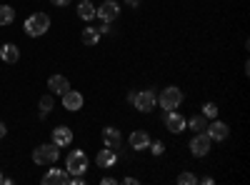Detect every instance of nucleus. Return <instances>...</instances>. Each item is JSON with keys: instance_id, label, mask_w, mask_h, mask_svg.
<instances>
[{"instance_id": "obj_1", "label": "nucleus", "mask_w": 250, "mask_h": 185, "mask_svg": "<svg viewBox=\"0 0 250 185\" xmlns=\"http://www.w3.org/2000/svg\"><path fill=\"white\" fill-rule=\"evenodd\" d=\"M50 28V18L45 13H35L25 20V35L30 38H40V35H45Z\"/></svg>"}, {"instance_id": "obj_2", "label": "nucleus", "mask_w": 250, "mask_h": 185, "mask_svg": "<svg viewBox=\"0 0 250 185\" xmlns=\"http://www.w3.org/2000/svg\"><path fill=\"white\" fill-rule=\"evenodd\" d=\"M158 103H160V108L163 110H175L180 103H183V90L170 85V88H165L160 95H158Z\"/></svg>"}, {"instance_id": "obj_3", "label": "nucleus", "mask_w": 250, "mask_h": 185, "mask_svg": "<svg viewBox=\"0 0 250 185\" xmlns=\"http://www.w3.org/2000/svg\"><path fill=\"white\" fill-rule=\"evenodd\" d=\"M58 145L55 143H50V145H38L33 150V160L38 163V165H53V163H58Z\"/></svg>"}, {"instance_id": "obj_4", "label": "nucleus", "mask_w": 250, "mask_h": 185, "mask_svg": "<svg viewBox=\"0 0 250 185\" xmlns=\"http://www.w3.org/2000/svg\"><path fill=\"white\" fill-rule=\"evenodd\" d=\"M65 170L70 175H83L88 170V155L83 153V150H73L68 155V163H65Z\"/></svg>"}, {"instance_id": "obj_5", "label": "nucleus", "mask_w": 250, "mask_h": 185, "mask_svg": "<svg viewBox=\"0 0 250 185\" xmlns=\"http://www.w3.org/2000/svg\"><path fill=\"white\" fill-rule=\"evenodd\" d=\"M210 148H213V140L208 138L205 130H203V133H195V138L190 140V153H193L195 158H205L208 153H210Z\"/></svg>"}, {"instance_id": "obj_6", "label": "nucleus", "mask_w": 250, "mask_h": 185, "mask_svg": "<svg viewBox=\"0 0 250 185\" xmlns=\"http://www.w3.org/2000/svg\"><path fill=\"white\" fill-rule=\"evenodd\" d=\"M155 103H158V95H155L153 90H140V93H135L133 105H135L140 113H150V110H155Z\"/></svg>"}, {"instance_id": "obj_7", "label": "nucleus", "mask_w": 250, "mask_h": 185, "mask_svg": "<svg viewBox=\"0 0 250 185\" xmlns=\"http://www.w3.org/2000/svg\"><path fill=\"white\" fill-rule=\"evenodd\" d=\"M165 128H168L170 133H183L185 128H188V120L180 115V113H175V110H165Z\"/></svg>"}, {"instance_id": "obj_8", "label": "nucleus", "mask_w": 250, "mask_h": 185, "mask_svg": "<svg viewBox=\"0 0 250 185\" xmlns=\"http://www.w3.org/2000/svg\"><path fill=\"white\" fill-rule=\"evenodd\" d=\"M118 13H120V5L115 3V0H105L100 8H95V15L103 20V23H113V20L118 18Z\"/></svg>"}, {"instance_id": "obj_9", "label": "nucleus", "mask_w": 250, "mask_h": 185, "mask_svg": "<svg viewBox=\"0 0 250 185\" xmlns=\"http://www.w3.org/2000/svg\"><path fill=\"white\" fill-rule=\"evenodd\" d=\"M43 183L45 185H70V173L68 170H60V168H53L43 175Z\"/></svg>"}, {"instance_id": "obj_10", "label": "nucleus", "mask_w": 250, "mask_h": 185, "mask_svg": "<svg viewBox=\"0 0 250 185\" xmlns=\"http://www.w3.org/2000/svg\"><path fill=\"white\" fill-rule=\"evenodd\" d=\"M62 108L65 110H70V113H78L80 108H83V95L78 93V90H65L62 93Z\"/></svg>"}, {"instance_id": "obj_11", "label": "nucleus", "mask_w": 250, "mask_h": 185, "mask_svg": "<svg viewBox=\"0 0 250 185\" xmlns=\"http://www.w3.org/2000/svg\"><path fill=\"white\" fill-rule=\"evenodd\" d=\"M53 143H55L58 148H68L70 143H73V130H70V128H65V125L53 128Z\"/></svg>"}, {"instance_id": "obj_12", "label": "nucleus", "mask_w": 250, "mask_h": 185, "mask_svg": "<svg viewBox=\"0 0 250 185\" xmlns=\"http://www.w3.org/2000/svg\"><path fill=\"white\" fill-rule=\"evenodd\" d=\"M205 133H208V138H210V140H225L230 130H228V125H225L223 120H215L213 118V123L205 128Z\"/></svg>"}, {"instance_id": "obj_13", "label": "nucleus", "mask_w": 250, "mask_h": 185, "mask_svg": "<svg viewBox=\"0 0 250 185\" xmlns=\"http://www.w3.org/2000/svg\"><path fill=\"white\" fill-rule=\"evenodd\" d=\"M120 130L118 128H105L103 130V143H105V148H110V150H118L120 148Z\"/></svg>"}, {"instance_id": "obj_14", "label": "nucleus", "mask_w": 250, "mask_h": 185, "mask_svg": "<svg viewBox=\"0 0 250 185\" xmlns=\"http://www.w3.org/2000/svg\"><path fill=\"white\" fill-rule=\"evenodd\" d=\"M150 145V135L145 133V130H135L133 135H130V148L138 153V150H145Z\"/></svg>"}, {"instance_id": "obj_15", "label": "nucleus", "mask_w": 250, "mask_h": 185, "mask_svg": "<svg viewBox=\"0 0 250 185\" xmlns=\"http://www.w3.org/2000/svg\"><path fill=\"white\" fill-rule=\"evenodd\" d=\"M48 88H50L53 95H62V93L70 88V83H68V78H62V75H53L48 80Z\"/></svg>"}, {"instance_id": "obj_16", "label": "nucleus", "mask_w": 250, "mask_h": 185, "mask_svg": "<svg viewBox=\"0 0 250 185\" xmlns=\"http://www.w3.org/2000/svg\"><path fill=\"white\" fill-rule=\"evenodd\" d=\"M115 160H118V155H115V150H110V148L100 150L98 158H95V163H98L100 168H113V165H115Z\"/></svg>"}, {"instance_id": "obj_17", "label": "nucleus", "mask_w": 250, "mask_h": 185, "mask_svg": "<svg viewBox=\"0 0 250 185\" xmlns=\"http://www.w3.org/2000/svg\"><path fill=\"white\" fill-rule=\"evenodd\" d=\"M0 58H3L5 63H18V58H20V50H18V45H13V43L3 45V48H0Z\"/></svg>"}, {"instance_id": "obj_18", "label": "nucleus", "mask_w": 250, "mask_h": 185, "mask_svg": "<svg viewBox=\"0 0 250 185\" xmlns=\"http://www.w3.org/2000/svg\"><path fill=\"white\" fill-rule=\"evenodd\" d=\"M78 15H80V20H93L95 18V5L90 3V0H80Z\"/></svg>"}, {"instance_id": "obj_19", "label": "nucleus", "mask_w": 250, "mask_h": 185, "mask_svg": "<svg viewBox=\"0 0 250 185\" xmlns=\"http://www.w3.org/2000/svg\"><path fill=\"white\" fill-rule=\"evenodd\" d=\"M80 40L85 45H98L100 43V33H98V28H85L80 33Z\"/></svg>"}, {"instance_id": "obj_20", "label": "nucleus", "mask_w": 250, "mask_h": 185, "mask_svg": "<svg viewBox=\"0 0 250 185\" xmlns=\"http://www.w3.org/2000/svg\"><path fill=\"white\" fill-rule=\"evenodd\" d=\"M188 128H190L193 133H203L208 128V118L205 115H193L190 120H188Z\"/></svg>"}, {"instance_id": "obj_21", "label": "nucleus", "mask_w": 250, "mask_h": 185, "mask_svg": "<svg viewBox=\"0 0 250 185\" xmlns=\"http://www.w3.org/2000/svg\"><path fill=\"white\" fill-rule=\"evenodd\" d=\"M15 20V8L10 5H0V25H10Z\"/></svg>"}, {"instance_id": "obj_22", "label": "nucleus", "mask_w": 250, "mask_h": 185, "mask_svg": "<svg viewBox=\"0 0 250 185\" xmlns=\"http://www.w3.org/2000/svg\"><path fill=\"white\" fill-rule=\"evenodd\" d=\"M40 110H43V115H48L53 110V95H43V98H40Z\"/></svg>"}, {"instance_id": "obj_23", "label": "nucleus", "mask_w": 250, "mask_h": 185, "mask_svg": "<svg viewBox=\"0 0 250 185\" xmlns=\"http://www.w3.org/2000/svg\"><path fill=\"white\" fill-rule=\"evenodd\" d=\"M203 115L205 118H218V105H215V103H205V105H203Z\"/></svg>"}, {"instance_id": "obj_24", "label": "nucleus", "mask_w": 250, "mask_h": 185, "mask_svg": "<svg viewBox=\"0 0 250 185\" xmlns=\"http://www.w3.org/2000/svg\"><path fill=\"white\" fill-rule=\"evenodd\" d=\"M178 183H180V185H195L198 178H195L193 173H180V175H178Z\"/></svg>"}, {"instance_id": "obj_25", "label": "nucleus", "mask_w": 250, "mask_h": 185, "mask_svg": "<svg viewBox=\"0 0 250 185\" xmlns=\"http://www.w3.org/2000/svg\"><path fill=\"white\" fill-rule=\"evenodd\" d=\"M150 150H153V155H163V150H165V145H163V143L160 140H155V143H150V145H148Z\"/></svg>"}, {"instance_id": "obj_26", "label": "nucleus", "mask_w": 250, "mask_h": 185, "mask_svg": "<svg viewBox=\"0 0 250 185\" xmlns=\"http://www.w3.org/2000/svg\"><path fill=\"white\" fill-rule=\"evenodd\" d=\"M110 30H113V28H110V23H103V20H100V28H98V33H100V35H108Z\"/></svg>"}, {"instance_id": "obj_27", "label": "nucleus", "mask_w": 250, "mask_h": 185, "mask_svg": "<svg viewBox=\"0 0 250 185\" xmlns=\"http://www.w3.org/2000/svg\"><path fill=\"white\" fill-rule=\"evenodd\" d=\"M53 5H58V8H62V5H70V0H50Z\"/></svg>"}, {"instance_id": "obj_28", "label": "nucleus", "mask_w": 250, "mask_h": 185, "mask_svg": "<svg viewBox=\"0 0 250 185\" xmlns=\"http://www.w3.org/2000/svg\"><path fill=\"white\" fill-rule=\"evenodd\" d=\"M5 133H8V128H5V123L0 120V138H5Z\"/></svg>"}, {"instance_id": "obj_29", "label": "nucleus", "mask_w": 250, "mask_h": 185, "mask_svg": "<svg viewBox=\"0 0 250 185\" xmlns=\"http://www.w3.org/2000/svg\"><path fill=\"white\" fill-rule=\"evenodd\" d=\"M100 183H103V185H113V183H115V178H103Z\"/></svg>"}, {"instance_id": "obj_30", "label": "nucleus", "mask_w": 250, "mask_h": 185, "mask_svg": "<svg viewBox=\"0 0 250 185\" xmlns=\"http://www.w3.org/2000/svg\"><path fill=\"white\" fill-rule=\"evenodd\" d=\"M125 3H128L130 8H138V5H140V0H125Z\"/></svg>"}, {"instance_id": "obj_31", "label": "nucleus", "mask_w": 250, "mask_h": 185, "mask_svg": "<svg viewBox=\"0 0 250 185\" xmlns=\"http://www.w3.org/2000/svg\"><path fill=\"white\" fill-rule=\"evenodd\" d=\"M0 183H3V175H0Z\"/></svg>"}]
</instances>
